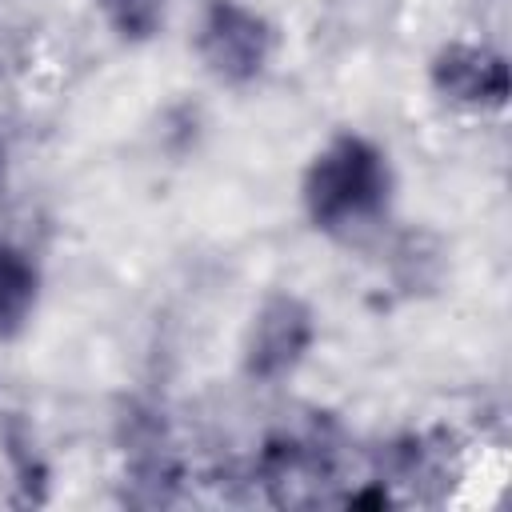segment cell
<instances>
[{"mask_svg": "<svg viewBox=\"0 0 512 512\" xmlns=\"http://www.w3.org/2000/svg\"><path fill=\"white\" fill-rule=\"evenodd\" d=\"M392 192L396 176L388 152L360 132H340L320 144L300 176V204L308 224L336 240H352L384 224Z\"/></svg>", "mask_w": 512, "mask_h": 512, "instance_id": "1", "label": "cell"}, {"mask_svg": "<svg viewBox=\"0 0 512 512\" xmlns=\"http://www.w3.org/2000/svg\"><path fill=\"white\" fill-rule=\"evenodd\" d=\"M192 52L216 84L248 88L276 56V24L244 0H208L192 32Z\"/></svg>", "mask_w": 512, "mask_h": 512, "instance_id": "2", "label": "cell"}, {"mask_svg": "<svg viewBox=\"0 0 512 512\" xmlns=\"http://www.w3.org/2000/svg\"><path fill=\"white\" fill-rule=\"evenodd\" d=\"M316 344V312L296 292H272L260 300V308L248 320L244 332V376L260 384L288 380Z\"/></svg>", "mask_w": 512, "mask_h": 512, "instance_id": "3", "label": "cell"}, {"mask_svg": "<svg viewBox=\"0 0 512 512\" xmlns=\"http://www.w3.org/2000/svg\"><path fill=\"white\" fill-rule=\"evenodd\" d=\"M428 84L432 92L472 116H496L508 108V60L492 44L476 40H448L428 60Z\"/></svg>", "mask_w": 512, "mask_h": 512, "instance_id": "4", "label": "cell"}, {"mask_svg": "<svg viewBox=\"0 0 512 512\" xmlns=\"http://www.w3.org/2000/svg\"><path fill=\"white\" fill-rule=\"evenodd\" d=\"M40 296H44L40 260L16 240H0V344L24 336V328L40 312Z\"/></svg>", "mask_w": 512, "mask_h": 512, "instance_id": "5", "label": "cell"}, {"mask_svg": "<svg viewBox=\"0 0 512 512\" xmlns=\"http://www.w3.org/2000/svg\"><path fill=\"white\" fill-rule=\"evenodd\" d=\"M96 8L124 44L152 40L168 20V0H96Z\"/></svg>", "mask_w": 512, "mask_h": 512, "instance_id": "6", "label": "cell"}, {"mask_svg": "<svg viewBox=\"0 0 512 512\" xmlns=\"http://www.w3.org/2000/svg\"><path fill=\"white\" fill-rule=\"evenodd\" d=\"M0 180H4V144H0Z\"/></svg>", "mask_w": 512, "mask_h": 512, "instance_id": "7", "label": "cell"}]
</instances>
